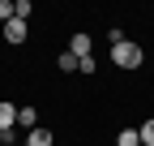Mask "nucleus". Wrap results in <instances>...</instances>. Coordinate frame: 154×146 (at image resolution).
<instances>
[{"label": "nucleus", "instance_id": "f257e3e1", "mask_svg": "<svg viewBox=\"0 0 154 146\" xmlns=\"http://www.w3.org/2000/svg\"><path fill=\"white\" fill-rule=\"evenodd\" d=\"M141 60H146V52H141L137 43H128V39L111 47V65H116V69H137Z\"/></svg>", "mask_w": 154, "mask_h": 146}, {"label": "nucleus", "instance_id": "f03ea898", "mask_svg": "<svg viewBox=\"0 0 154 146\" xmlns=\"http://www.w3.org/2000/svg\"><path fill=\"white\" fill-rule=\"evenodd\" d=\"M26 39H30V26L22 22V17L5 22V43H26Z\"/></svg>", "mask_w": 154, "mask_h": 146}, {"label": "nucleus", "instance_id": "7ed1b4c3", "mask_svg": "<svg viewBox=\"0 0 154 146\" xmlns=\"http://www.w3.org/2000/svg\"><path fill=\"white\" fill-rule=\"evenodd\" d=\"M69 52H73L77 60H82V56H90V34H73V43H69Z\"/></svg>", "mask_w": 154, "mask_h": 146}, {"label": "nucleus", "instance_id": "20e7f679", "mask_svg": "<svg viewBox=\"0 0 154 146\" xmlns=\"http://www.w3.org/2000/svg\"><path fill=\"white\" fill-rule=\"evenodd\" d=\"M17 125L22 129H38V112L34 107H17Z\"/></svg>", "mask_w": 154, "mask_h": 146}, {"label": "nucleus", "instance_id": "39448f33", "mask_svg": "<svg viewBox=\"0 0 154 146\" xmlns=\"http://www.w3.org/2000/svg\"><path fill=\"white\" fill-rule=\"evenodd\" d=\"M26 146H51V133L38 125V129H30V138H26Z\"/></svg>", "mask_w": 154, "mask_h": 146}, {"label": "nucleus", "instance_id": "423d86ee", "mask_svg": "<svg viewBox=\"0 0 154 146\" xmlns=\"http://www.w3.org/2000/svg\"><path fill=\"white\" fill-rule=\"evenodd\" d=\"M116 146H141V133H137V129H120Z\"/></svg>", "mask_w": 154, "mask_h": 146}, {"label": "nucleus", "instance_id": "0eeeda50", "mask_svg": "<svg viewBox=\"0 0 154 146\" xmlns=\"http://www.w3.org/2000/svg\"><path fill=\"white\" fill-rule=\"evenodd\" d=\"M137 133H141V146H154V116H150V120L141 125V129H137Z\"/></svg>", "mask_w": 154, "mask_h": 146}, {"label": "nucleus", "instance_id": "6e6552de", "mask_svg": "<svg viewBox=\"0 0 154 146\" xmlns=\"http://www.w3.org/2000/svg\"><path fill=\"white\" fill-rule=\"evenodd\" d=\"M77 69H82V73H86V78H90V73H94V69H99V60H94V56H82V60H77Z\"/></svg>", "mask_w": 154, "mask_h": 146}, {"label": "nucleus", "instance_id": "1a4fd4ad", "mask_svg": "<svg viewBox=\"0 0 154 146\" xmlns=\"http://www.w3.org/2000/svg\"><path fill=\"white\" fill-rule=\"evenodd\" d=\"M56 65H60L64 73H73V69H77V56H73V52H64V56H60V60H56Z\"/></svg>", "mask_w": 154, "mask_h": 146}, {"label": "nucleus", "instance_id": "9d476101", "mask_svg": "<svg viewBox=\"0 0 154 146\" xmlns=\"http://www.w3.org/2000/svg\"><path fill=\"white\" fill-rule=\"evenodd\" d=\"M13 17H22V22H26V17H30V0H17V5H13Z\"/></svg>", "mask_w": 154, "mask_h": 146}, {"label": "nucleus", "instance_id": "9b49d317", "mask_svg": "<svg viewBox=\"0 0 154 146\" xmlns=\"http://www.w3.org/2000/svg\"><path fill=\"white\" fill-rule=\"evenodd\" d=\"M0 22H13V5L9 0H0Z\"/></svg>", "mask_w": 154, "mask_h": 146}, {"label": "nucleus", "instance_id": "f8f14e48", "mask_svg": "<svg viewBox=\"0 0 154 146\" xmlns=\"http://www.w3.org/2000/svg\"><path fill=\"white\" fill-rule=\"evenodd\" d=\"M13 146H26V142H13Z\"/></svg>", "mask_w": 154, "mask_h": 146}]
</instances>
